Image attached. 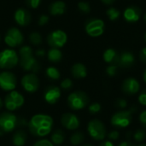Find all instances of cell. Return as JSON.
Listing matches in <instances>:
<instances>
[{
  "label": "cell",
  "instance_id": "obj_24",
  "mask_svg": "<svg viewBox=\"0 0 146 146\" xmlns=\"http://www.w3.org/2000/svg\"><path fill=\"white\" fill-rule=\"evenodd\" d=\"M46 55L48 60L51 62H59L62 58V53L60 49L57 48H50Z\"/></svg>",
  "mask_w": 146,
  "mask_h": 146
},
{
  "label": "cell",
  "instance_id": "obj_18",
  "mask_svg": "<svg viewBox=\"0 0 146 146\" xmlns=\"http://www.w3.org/2000/svg\"><path fill=\"white\" fill-rule=\"evenodd\" d=\"M141 9L135 5L127 7L123 12V17L127 22H137L141 16Z\"/></svg>",
  "mask_w": 146,
  "mask_h": 146
},
{
  "label": "cell",
  "instance_id": "obj_29",
  "mask_svg": "<svg viewBox=\"0 0 146 146\" xmlns=\"http://www.w3.org/2000/svg\"><path fill=\"white\" fill-rule=\"evenodd\" d=\"M106 14L109 17V19L112 21H115L116 20L119 19V17L121 16V11L118 10L117 9L114 8V7H110L107 9Z\"/></svg>",
  "mask_w": 146,
  "mask_h": 146
},
{
  "label": "cell",
  "instance_id": "obj_6",
  "mask_svg": "<svg viewBox=\"0 0 146 146\" xmlns=\"http://www.w3.org/2000/svg\"><path fill=\"white\" fill-rule=\"evenodd\" d=\"M18 127V117L11 112H3L0 115V132L9 133Z\"/></svg>",
  "mask_w": 146,
  "mask_h": 146
},
{
  "label": "cell",
  "instance_id": "obj_17",
  "mask_svg": "<svg viewBox=\"0 0 146 146\" xmlns=\"http://www.w3.org/2000/svg\"><path fill=\"white\" fill-rule=\"evenodd\" d=\"M14 19L19 26L26 27L30 24L32 21V15L27 9L24 8H19L14 14Z\"/></svg>",
  "mask_w": 146,
  "mask_h": 146
},
{
  "label": "cell",
  "instance_id": "obj_12",
  "mask_svg": "<svg viewBox=\"0 0 146 146\" xmlns=\"http://www.w3.org/2000/svg\"><path fill=\"white\" fill-rule=\"evenodd\" d=\"M17 85L15 75L9 71H3L0 73V88L5 92L14 91Z\"/></svg>",
  "mask_w": 146,
  "mask_h": 146
},
{
  "label": "cell",
  "instance_id": "obj_26",
  "mask_svg": "<svg viewBox=\"0 0 146 146\" xmlns=\"http://www.w3.org/2000/svg\"><path fill=\"white\" fill-rule=\"evenodd\" d=\"M45 74H46V76H47L50 80H59L60 77H61V73H60V71H59L56 68H55V67H53V66H50V67H49V68H46V70H45Z\"/></svg>",
  "mask_w": 146,
  "mask_h": 146
},
{
  "label": "cell",
  "instance_id": "obj_22",
  "mask_svg": "<svg viewBox=\"0 0 146 146\" xmlns=\"http://www.w3.org/2000/svg\"><path fill=\"white\" fill-rule=\"evenodd\" d=\"M104 60L105 62L110 64H115L117 65V62H118V58H119V53L114 50V49H107L103 55Z\"/></svg>",
  "mask_w": 146,
  "mask_h": 146
},
{
  "label": "cell",
  "instance_id": "obj_27",
  "mask_svg": "<svg viewBox=\"0 0 146 146\" xmlns=\"http://www.w3.org/2000/svg\"><path fill=\"white\" fill-rule=\"evenodd\" d=\"M84 139H85V136L82 133V132H75L70 137V143L71 145L74 146L80 145L83 143Z\"/></svg>",
  "mask_w": 146,
  "mask_h": 146
},
{
  "label": "cell",
  "instance_id": "obj_46",
  "mask_svg": "<svg viewBox=\"0 0 146 146\" xmlns=\"http://www.w3.org/2000/svg\"><path fill=\"white\" fill-rule=\"evenodd\" d=\"M99 146H114V144L110 140H106V141H103Z\"/></svg>",
  "mask_w": 146,
  "mask_h": 146
},
{
  "label": "cell",
  "instance_id": "obj_54",
  "mask_svg": "<svg viewBox=\"0 0 146 146\" xmlns=\"http://www.w3.org/2000/svg\"><path fill=\"white\" fill-rule=\"evenodd\" d=\"M0 38H1V37H0Z\"/></svg>",
  "mask_w": 146,
  "mask_h": 146
},
{
  "label": "cell",
  "instance_id": "obj_8",
  "mask_svg": "<svg viewBox=\"0 0 146 146\" xmlns=\"http://www.w3.org/2000/svg\"><path fill=\"white\" fill-rule=\"evenodd\" d=\"M24 41V36L21 30L17 27H10L5 33L4 43L10 48L18 47L22 44Z\"/></svg>",
  "mask_w": 146,
  "mask_h": 146
},
{
  "label": "cell",
  "instance_id": "obj_42",
  "mask_svg": "<svg viewBox=\"0 0 146 146\" xmlns=\"http://www.w3.org/2000/svg\"><path fill=\"white\" fill-rule=\"evenodd\" d=\"M139 122L144 127V129L146 130V110H144L139 115Z\"/></svg>",
  "mask_w": 146,
  "mask_h": 146
},
{
  "label": "cell",
  "instance_id": "obj_9",
  "mask_svg": "<svg viewBox=\"0 0 146 146\" xmlns=\"http://www.w3.org/2000/svg\"><path fill=\"white\" fill-rule=\"evenodd\" d=\"M105 25L104 21L101 19L92 18L89 19L85 25V29L86 33L91 37H99L104 32Z\"/></svg>",
  "mask_w": 146,
  "mask_h": 146
},
{
  "label": "cell",
  "instance_id": "obj_14",
  "mask_svg": "<svg viewBox=\"0 0 146 146\" xmlns=\"http://www.w3.org/2000/svg\"><path fill=\"white\" fill-rule=\"evenodd\" d=\"M61 123L63 127L68 130H76L80 127V120L78 116L73 113H65L61 117Z\"/></svg>",
  "mask_w": 146,
  "mask_h": 146
},
{
  "label": "cell",
  "instance_id": "obj_11",
  "mask_svg": "<svg viewBox=\"0 0 146 146\" xmlns=\"http://www.w3.org/2000/svg\"><path fill=\"white\" fill-rule=\"evenodd\" d=\"M22 88L28 93H34L36 92L39 88V80L36 74L33 73H28L25 74L21 81Z\"/></svg>",
  "mask_w": 146,
  "mask_h": 146
},
{
  "label": "cell",
  "instance_id": "obj_10",
  "mask_svg": "<svg viewBox=\"0 0 146 146\" xmlns=\"http://www.w3.org/2000/svg\"><path fill=\"white\" fill-rule=\"evenodd\" d=\"M47 44L50 46V48H57L60 49L65 45L68 41L67 33L60 29L54 30L50 33L47 36Z\"/></svg>",
  "mask_w": 146,
  "mask_h": 146
},
{
  "label": "cell",
  "instance_id": "obj_21",
  "mask_svg": "<svg viewBox=\"0 0 146 146\" xmlns=\"http://www.w3.org/2000/svg\"><path fill=\"white\" fill-rule=\"evenodd\" d=\"M66 3L62 1H55L49 7V12L51 15H62L66 11Z\"/></svg>",
  "mask_w": 146,
  "mask_h": 146
},
{
  "label": "cell",
  "instance_id": "obj_3",
  "mask_svg": "<svg viewBox=\"0 0 146 146\" xmlns=\"http://www.w3.org/2000/svg\"><path fill=\"white\" fill-rule=\"evenodd\" d=\"M67 102L72 110H80L88 105L89 97L82 91H76L68 95Z\"/></svg>",
  "mask_w": 146,
  "mask_h": 146
},
{
  "label": "cell",
  "instance_id": "obj_41",
  "mask_svg": "<svg viewBox=\"0 0 146 146\" xmlns=\"http://www.w3.org/2000/svg\"><path fill=\"white\" fill-rule=\"evenodd\" d=\"M138 100H139V103L141 105L146 106V89L143 90V91L140 92V94L139 95Z\"/></svg>",
  "mask_w": 146,
  "mask_h": 146
},
{
  "label": "cell",
  "instance_id": "obj_48",
  "mask_svg": "<svg viewBox=\"0 0 146 146\" xmlns=\"http://www.w3.org/2000/svg\"><path fill=\"white\" fill-rule=\"evenodd\" d=\"M143 79H144V81H145V83L146 84V69L145 70V72H144V74H143Z\"/></svg>",
  "mask_w": 146,
  "mask_h": 146
},
{
  "label": "cell",
  "instance_id": "obj_45",
  "mask_svg": "<svg viewBox=\"0 0 146 146\" xmlns=\"http://www.w3.org/2000/svg\"><path fill=\"white\" fill-rule=\"evenodd\" d=\"M118 146H137L136 145H134V144H133V143H131V142H129L128 140H127V141H123V142H121V144H119V145Z\"/></svg>",
  "mask_w": 146,
  "mask_h": 146
},
{
  "label": "cell",
  "instance_id": "obj_30",
  "mask_svg": "<svg viewBox=\"0 0 146 146\" xmlns=\"http://www.w3.org/2000/svg\"><path fill=\"white\" fill-rule=\"evenodd\" d=\"M32 55H33V50L29 45H23L19 49V52H18L19 58L29 56Z\"/></svg>",
  "mask_w": 146,
  "mask_h": 146
},
{
  "label": "cell",
  "instance_id": "obj_43",
  "mask_svg": "<svg viewBox=\"0 0 146 146\" xmlns=\"http://www.w3.org/2000/svg\"><path fill=\"white\" fill-rule=\"evenodd\" d=\"M139 59L143 63L146 64V47L143 48L140 50V52H139Z\"/></svg>",
  "mask_w": 146,
  "mask_h": 146
},
{
  "label": "cell",
  "instance_id": "obj_49",
  "mask_svg": "<svg viewBox=\"0 0 146 146\" xmlns=\"http://www.w3.org/2000/svg\"><path fill=\"white\" fill-rule=\"evenodd\" d=\"M3 101L1 99V98H0V109L3 107Z\"/></svg>",
  "mask_w": 146,
  "mask_h": 146
},
{
  "label": "cell",
  "instance_id": "obj_33",
  "mask_svg": "<svg viewBox=\"0 0 146 146\" xmlns=\"http://www.w3.org/2000/svg\"><path fill=\"white\" fill-rule=\"evenodd\" d=\"M88 110H89L90 114H92V115L98 114L101 110V104L99 103H92L89 105Z\"/></svg>",
  "mask_w": 146,
  "mask_h": 146
},
{
  "label": "cell",
  "instance_id": "obj_38",
  "mask_svg": "<svg viewBox=\"0 0 146 146\" xmlns=\"http://www.w3.org/2000/svg\"><path fill=\"white\" fill-rule=\"evenodd\" d=\"M33 146H54V145L52 144V142L50 140L44 139H39V140L36 141Z\"/></svg>",
  "mask_w": 146,
  "mask_h": 146
},
{
  "label": "cell",
  "instance_id": "obj_31",
  "mask_svg": "<svg viewBox=\"0 0 146 146\" xmlns=\"http://www.w3.org/2000/svg\"><path fill=\"white\" fill-rule=\"evenodd\" d=\"M133 138L136 142L142 143L146 139V130L145 129H138L133 134Z\"/></svg>",
  "mask_w": 146,
  "mask_h": 146
},
{
  "label": "cell",
  "instance_id": "obj_51",
  "mask_svg": "<svg viewBox=\"0 0 146 146\" xmlns=\"http://www.w3.org/2000/svg\"><path fill=\"white\" fill-rule=\"evenodd\" d=\"M82 146H93L92 145H90V144H86V145H83Z\"/></svg>",
  "mask_w": 146,
  "mask_h": 146
},
{
  "label": "cell",
  "instance_id": "obj_32",
  "mask_svg": "<svg viewBox=\"0 0 146 146\" xmlns=\"http://www.w3.org/2000/svg\"><path fill=\"white\" fill-rule=\"evenodd\" d=\"M78 9H80V12H82L83 14H88L91 11V6L90 3L85 1H80L78 3Z\"/></svg>",
  "mask_w": 146,
  "mask_h": 146
},
{
  "label": "cell",
  "instance_id": "obj_25",
  "mask_svg": "<svg viewBox=\"0 0 146 146\" xmlns=\"http://www.w3.org/2000/svg\"><path fill=\"white\" fill-rule=\"evenodd\" d=\"M65 139V135L63 131H62L61 129H56L55 131H53L51 137H50V141L52 142V144L55 145H61Z\"/></svg>",
  "mask_w": 146,
  "mask_h": 146
},
{
  "label": "cell",
  "instance_id": "obj_23",
  "mask_svg": "<svg viewBox=\"0 0 146 146\" xmlns=\"http://www.w3.org/2000/svg\"><path fill=\"white\" fill-rule=\"evenodd\" d=\"M27 141V134L23 130L15 132L12 137V144L15 146H24Z\"/></svg>",
  "mask_w": 146,
  "mask_h": 146
},
{
  "label": "cell",
  "instance_id": "obj_39",
  "mask_svg": "<svg viewBox=\"0 0 146 146\" xmlns=\"http://www.w3.org/2000/svg\"><path fill=\"white\" fill-rule=\"evenodd\" d=\"M42 0H26L27 5L31 9H37L40 5Z\"/></svg>",
  "mask_w": 146,
  "mask_h": 146
},
{
  "label": "cell",
  "instance_id": "obj_19",
  "mask_svg": "<svg viewBox=\"0 0 146 146\" xmlns=\"http://www.w3.org/2000/svg\"><path fill=\"white\" fill-rule=\"evenodd\" d=\"M135 62L134 55L130 51H122L119 53V58L117 62V66L123 68L132 67Z\"/></svg>",
  "mask_w": 146,
  "mask_h": 146
},
{
  "label": "cell",
  "instance_id": "obj_16",
  "mask_svg": "<svg viewBox=\"0 0 146 146\" xmlns=\"http://www.w3.org/2000/svg\"><path fill=\"white\" fill-rule=\"evenodd\" d=\"M122 92L127 94V95H135L139 92L140 89V85L139 82L133 77H129L126 79L121 86Z\"/></svg>",
  "mask_w": 146,
  "mask_h": 146
},
{
  "label": "cell",
  "instance_id": "obj_15",
  "mask_svg": "<svg viewBox=\"0 0 146 146\" xmlns=\"http://www.w3.org/2000/svg\"><path fill=\"white\" fill-rule=\"evenodd\" d=\"M62 96V92L60 87L56 86H50L44 90V99L49 104H55L60 99Z\"/></svg>",
  "mask_w": 146,
  "mask_h": 146
},
{
  "label": "cell",
  "instance_id": "obj_50",
  "mask_svg": "<svg viewBox=\"0 0 146 146\" xmlns=\"http://www.w3.org/2000/svg\"><path fill=\"white\" fill-rule=\"evenodd\" d=\"M137 146H146V144H144V143H141V144H139V145Z\"/></svg>",
  "mask_w": 146,
  "mask_h": 146
},
{
  "label": "cell",
  "instance_id": "obj_53",
  "mask_svg": "<svg viewBox=\"0 0 146 146\" xmlns=\"http://www.w3.org/2000/svg\"><path fill=\"white\" fill-rule=\"evenodd\" d=\"M145 42H146V32H145Z\"/></svg>",
  "mask_w": 146,
  "mask_h": 146
},
{
  "label": "cell",
  "instance_id": "obj_35",
  "mask_svg": "<svg viewBox=\"0 0 146 146\" xmlns=\"http://www.w3.org/2000/svg\"><path fill=\"white\" fill-rule=\"evenodd\" d=\"M60 86L63 90H70L73 87V81L70 79L66 78V79L62 80V82L60 84Z\"/></svg>",
  "mask_w": 146,
  "mask_h": 146
},
{
  "label": "cell",
  "instance_id": "obj_40",
  "mask_svg": "<svg viewBox=\"0 0 146 146\" xmlns=\"http://www.w3.org/2000/svg\"><path fill=\"white\" fill-rule=\"evenodd\" d=\"M49 20H50V18H49V16L47 15H41L39 17H38V24L39 25V26H41V27H43V26H45L48 22H49Z\"/></svg>",
  "mask_w": 146,
  "mask_h": 146
},
{
  "label": "cell",
  "instance_id": "obj_44",
  "mask_svg": "<svg viewBox=\"0 0 146 146\" xmlns=\"http://www.w3.org/2000/svg\"><path fill=\"white\" fill-rule=\"evenodd\" d=\"M35 55L38 57H44L46 55V52H45V50L44 49H38L35 51Z\"/></svg>",
  "mask_w": 146,
  "mask_h": 146
},
{
  "label": "cell",
  "instance_id": "obj_2",
  "mask_svg": "<svg viewBox=\"0 0 146 146\" xmlns=\"http://www.w3.org/2000/svg\"><path fill=\"white\" fill-rule=\"evenodd\" d=\"M137 110L138 108L133 105L127 110H121L115 113L111 117V125L116 128L127 127L133 121V114H134Z\"/></svg>",
  "mask_w": 146,
  "mask_h": 146
},
{
  "label": "cell",
  "instance_id": "obj_13",
  "mask_svg": "<svg viewBox=\"0 0 146 146\" xmlns=\"http://www.w3.org/2000/svg\"><path fill=\"white\" fill-rule=\"evenodd\" d=\"M19 63L24 71L36 74L41 69V64L33 55L19 58Z\"/></svg>",
  "mask_w": 146,
  "mask_h": 146
},
{
  "label": "cell",
  "instance_id": "obj_4",
  "mask_svg": "<svg viewBox=\"0 0 146 146\" xmlns=\"http://www.w3.org/2000/svg\"><path fill=\"white\" fill-rule=\"evenodd\" d=\"M19 63L18 53L13 49H5L0 52V68L11 69Z\"/></svg>",
  "mask_w": 146,
  "mask_h": 146
},
{
  "label": "cell",
  "instance_id": "obj_36",
  "mask_svg": "<svg viewBox=\"0 0 146 146\" xmlns=\"http://www.w3.org/2000/svg\"><path fill=\"white\" fill-rule=\"evenodd\" d=\"M107 137L110 141H116L120 138V133L117 130H112L107 134Z\"/></svg>",
  "mask_w": 146,
  "mask_h": 146
},
{
  "label": "cell",
  "instance_id": "obj_28",
  "mask_svg": "<svg viewBox=\"0 0 146 146\" xmlns=\"http://www.w3.org/2000/svg\"><path fill=\"white\" fill-rule=\"evenodd\" d=\"M28 38H29L30 43H31L33 45H35V46L40 45V44H42V42H43L42 36H41V34H40L38 32H32V33L29 34Z\"/></svg>",
  "mask_w": 146,
  "mask_h": 146
},
{
  "label": "cell",
  "instance_id": "obj_20",
  "mask_svg": "<svg viewBox=\"0 0 146 146\" xmlns=\"http://www.w3.org/2000/svg\"><path fill=\"white\" fill-rule=\"evenodd\" d=\"M71 74L75 79H84L87 75V68L83 63L77 62L72 66Z\"/></svg>",
  "mask_w": 146,
  "mask_h": 146
},
{
  "label": "cell",
  "instance_id": "obj_37",
  "mask_svg": "<svg viewBox=\"0 0 146 146\" xmlns=\"http://www.w3.org/2000/svg\"><path fill=\"white\" fill-rule=\"evenodd\" d=\"M115 107L121 110H124L127 107V101L124 98H118L115 101Z\"/></svg>",
  "mask_w": 146,
  "mask_h": 146
},
{
  "label": "cell",
  "instance_id": "obj_52",
  "mask_svg": "<svg viewBox=\"0 0 146 146\" xmlns=\"http://www.w3.org/2000/svg\"><path fill=\"white\" fill-rule=\"evenodd\" d=\"M144 19H145V22L146 23V13H145V17H144Z\"/></svg>",
  "mask_w": 146,
  "mask_h": 146
},
{
  "label": "cell",
  "instance_id": "obj_5",
  "mask_svg": "<svg viewBox=\"0 0 146 146\" xmlns=\"http://www.w3.org/2000/svg\"><path fill=\"white\" fill-rule=\"evenodd\" d=\"M24 97L17 91H11L5 96L3 105L9 111H15L24 104Z\"/></svg>",
  "mask_w": 146,
  "mask_h": 146
},
{
  "label": "cell",
  "instance_id": "obj_7",
  "mask_svg": "<svg viewBox=\"0 0 146 146\" xmlns=\"http://www.w3.org/2000/svg\"><path fill=\"white\" fill-rule=\"evenodd\" d=\"M89 135L97 141H101L107 136V131L104 124L99 120H92L87 125Z\"/></svg>",
  "mask_w": 146,
  "mask_h": 146
},
{
  "label": "cell",
  "instance_id": "obj_1",
  "mask_svg": "<svg viewBox=\"0 0 146 146\" xmlns=\"http://www.w3.org/2000/svg\"><path fill=\"white\" fill-rule=\"evenodd\" d=\"M54 121L51 116L44 114H37L30 119L27 127L32 135L43 138L51 133Z\"/></svg>",
  "mask_w": 146,
  "mask_h": 146
},
{
  "label": "cell",
  "instance_id": "obj_47",
  "mask_svg": "<svg viewBox=\"0 0 146 146\" xmlns=\"http://www.w3.org/2000/svg\"><path fill=\"white\" fill-rule=\"evenodd\" d=\"M104 4H107V5H110V4H112L113 3H115V0H101Z\"/></svg>",
  "mask_w": 146,
  "mask_h": 146
},
{
  "label": "cell",
  "instance_id": "obj_34",
  "mask_svg": "<svg viewBox=\"0 0 146 146\" xmlns=\"http://www.w3.org/2000/svg\"><path fill=\"white\" fill-rule=\"evenodd\" d=\"M117 71H118V66L115 64H110L106 68V74L110 77L115 76L117 74Z\"/></svg>",
  "mask_w": 146,
  "mask_h": 146
}]
</instances>
